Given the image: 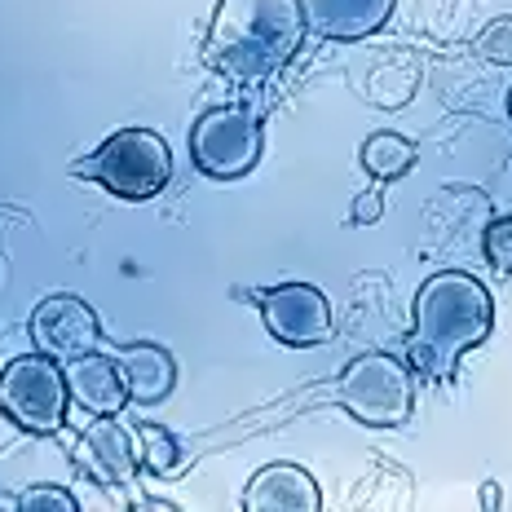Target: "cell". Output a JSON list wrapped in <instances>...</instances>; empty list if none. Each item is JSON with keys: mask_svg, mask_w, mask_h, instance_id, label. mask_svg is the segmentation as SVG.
Here are the masks:
<instances>
[{"mask_svg": "<svg viewBox=\"0 0 512 512\" xmlns=\"http://www.w3.org/2000/svg\"><path fill=\"white\" fill-rule=\"evenodd\" d=\"M495 327V301L486 283L468 270H442L415 296V323L407 336L411 371L429 380H451L468 349H477Z\"/></svg>", "mask_w": 512, "mask_h": 512, "instance_id": "cell-1", "label": "cell"}, {"mask_svg": "<svg viewBox=\"0 0 512 512\" xmlns=\"http://www.w3.org/2000/svg\"><path fill=\"white\" fill-rule=\"evenodd\" d=\"M305 36L296 0H221L212 9L204 58L230 80H265L296 58Z\"/></svg>", "mask_w": 512, "mask_h": 512, "instance_id": "cell-2", "label": "cell"}, {"mask_svg": "<svg viewBox=\"0 0 512 512\" xmlns=\"http://www.w3.org/2000/svg\"><path fill=\"white\" fill-rule=\"evenodd\" d=\"M76 177L98 181L102 190H111L115 199L128 204H146L173 177V151L155 128H120L93 151L89 159L76 164Z\"/></svg>", "mask_w": 512, "mask_h": 512, "instance_id": "cell-3", "label": "cell"}, {"mask_svg": "<svg viewBox=\"0 0 512 512\" xmlns=\"http://www.w3.org/2000/svg\"><path fill=\"white\" fill-rule=\"evenodd\" d=\"M336 402L354 415L358 424H367V429H398V424H407L411 411H415L411 362L398 358V354H384V349L358 354L345 371H340Z\"/></svg>", "mask_w": 512, "mask_h": 512, "instance_id": "cell-4", "label": "cell"}, {"mask_svg": "<svg viewBox=\"0 0 512 512\" xmlns=\"http://www.w3.org/2000/svg\"><path fill=\"white\" fill-rule=\"evenodd\" d=\"M265 155V120L248 102L208 106L190 128V159L212 181L248 177Z\"/></svg>", "mask_w": 512, "mask_h": 512, "instance_id": "cell-5", "label": "cell"}, {"mask_svg": "<svg viewBox=\"0 0 512 512\" xmlns=\"http://www.w3.org/2000/svg\"><path fill=\"white\" fill-rule=\"evenodd\" d=\"M67 376L62 362L49 354H23L0 371V415L23 433L49 437L67 424Z\"/></svg>", "mask_w": 512, "mask_h": 512, "instance_id": "cell-6", "label": "cell"}, {"mask_svg": "<svg viewBox=\"0 0 512 512\" xmlns=\"http://www.w3.org/2000/svg\"><path fill=\"white\" fill-rule=\"evenodd\" d=\"M243 296L261 309L265 332L287 349H314L336 336L332 301L314 283H279V287H261V292H243Z\"/></svg>", "mask_w": 512, "mask_h": 512, "instance_id": "cell-7", "label": "cell"}, {"mask_svg": "<svg viewBox=\"0 0 512 512\" xmlns=\"http://www.w3.org/2000/svg\"><path fill=\"white\" fill-rule=\"evenodd\" d=\"M31 340H36L40 354L71 362L89 354V349H98L102 323L93 314V305L80 301V296H49V301L31 309Z\"/></svg>", "mask_w": 512, "mask_h": 512, "instance_id": "cell-8", "label": "cell"}, {"mask_svg": "<svg viewBox=\"0 0 512 512\" xmlns=\"http://www.w3.org/2000/svg\"><path fill=\"white\" fill-rule=\"evenodd\" d=\"M76 464L93 477L98 486H128L137 464V437L115 424V415H98L76 442Z\"/></svg>", "mask_w": 512, "mask_h": 512, "instance_id": "cell-9", "label": "cell"}, {"mask_svg": "<svg viewBox=\"0 0 512 512\" xmlns=\"http://www.w3.org/2000/svg\"><path fill=\"white\" fill-rule=\"evenodd\" d=\"M296 5H301L309 36L349 45V40L376 36V31L393 18V5H398V0H296Z\"/></svg>", "mask_w": 512, "mask_h": 512, "instance_id": "cell-10", "label": "cell"}, {"mask_svg": "<svg viewBox=\"0 0 512 512\" xmlns=\"http://www.w3.org/2000/svg\"><path fill=\"white\" fill-rule=\"evenodd\" d=\"M62 376H67V393L71 402H80L89 415H120L124 402H128V384H124V371L111 354H89L62 362Z\"/></svg>", "mask_w": 512, "mask_h": 512, "instance_id": "cell-11", "label": "cell"}, {"mask_svg": "<svg viewBox=\"0 0 512 512\" xmlns=\"http://www.w3.org/2000/svg\"><path fill=\"white\" fill-rule=\"evenodd\" d=\"M243 508L248 512H318L323 508V490L305 473L301 464H265L243 490Z\"/></svg>", "mask_w": 512, "mask_h": 512, "instance_id": "cell-12", "label": "cell"}, {"mask_svg": "<svg viewBox=\"0 0 512 512\" xmlns=\"http://www.w3.org/2000/svg\"><path fill=\"white\" fill-rule=\"evenodd\" d=\"M115 362L124 371L128 402L155 407V402H164L177 389V362L164 345H146V340L142 345H124V349H115Z\"/></svg>", "mask_w": 512, "mask_h": 512, "instance_id": "cell-13", "label": "cell"}, {"mask_svg": "<svg viewBox=\"0 0 512 512\" xmlns=\"http://www.w3.org/2000/svg\"><path fill=\"white\" fill-rule=\"evenodd\" d=\"M415 164V142L402 133H389V128H380V133H371L367 142H362V173L376 177V181H398L407 177Z\"/></svg>", "mask_w": 512, "mask_h": 512, "instance_id": "cell-14", "label": "cell"}, {"mask_svg": "<svg viewBox=\"0 0 512 512\" xmlns=\"http://www.w3.org/2000/svg\"><path fill=\"white\" fill-rule=\"evenodd\" d=\"M133 437H137V464H142L151 477H177L181 468L190 464V460H186V451H181V442L164 429V424L142 420Z\"/></svg>", "mask_w": 512, "mask_h": 512, "instance_id": "cell-15", "label": "cell"}, {"mask_svg": "<svg viewBox=\"0 0 512 512\" xmlns=\"http://www.w3.org/2000/svg\"><path fill=\"white\" fill-rule=\"evenodd\" d=\"M482 256L495 274H512V217H490L482 230Z\"/></svg>", "mask_w": 512, "mask_h": 512, "instance_id": "cell-16", "label": "cell"}, {"mask_svg": "<svg viewBox=\"0 0 512 512\" xmlns=\"http://www.w3.org/2000/svg\"><path fill=\"white\" fill-rule=\"evenodd\" d=\"M18 512H76L80 508V499L71 495V490H62V486H31L18 495Z\"/></svg>", "mask_w": 512, "mask_h": 512, "instance_id": "cell-17", "label": "cell"}, {"mask_svg": "<svg viewBox=\"0 0 512 512\" xmlns=\"http://www.w3.org/2000/svg\"><path fill=\"white\" fill-rule=\"evenodd\" d=\"M477 53L495 67H512V18H495L482 36H477Z\"/></svg>", "mask_w": 512, "mask_h": 512, "instance_id": "cell-18", "label": "cell"}, {"mask_svg": "<svg viewBox=\"0 0 512 512\" xmlns=\"http://www.w3.org/2000/svg\"><path fill=\"white\" fill-rule=\"evenodd\" d=\"M380 208H384V199L376 195V190L358 195L354 199V226H371V221H380Z\"/></svg>", "mask_w": 512, "mask_h": 512, "instance_id": "cell-19", "label": "cell"}, {"mask_svg": "<svg viewBox=\"0 0 512 512\" xmlns=\"http://www.w3.org/2000/svg\"><path fill=\"white\" fill-rule=\"evenodd\" d=\"M482 508H499V486L495 482L482 486Z\"/></svg>", "mask_w": 512, "mask_h": 512, "instance_id": "cell-20", "label": "cell"}, {"mask_svg": "<svg viewBox=\"0 0 512 512\" xmlns=\"http://www.w3.org/2000/svg\"><path fill=\"white\" fill-rule=\"evenodd\" d=\"M508 115H512V89H508Z\"/></svg>", "mask_w": 512, "mask_h": 512, "instance_id": "cell-21", "label": "cell"}]
</instances>
